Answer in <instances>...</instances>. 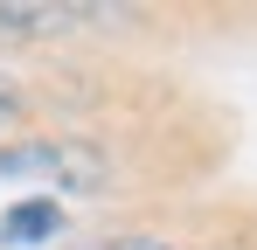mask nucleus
<instances>
[{
  "label": "nucleus",
  "instance_id": "obj_2",
  "mask_svg": "<svg viewBox=\"0 0 257 250\" xmlns=\"http://www.w3.org/2000/svg\"><path fill=\"white\" fill-rule=\"evenodd\" d=\"M63 236V208L56 202H14V208H0V250H35V243H56Z\"/></svg>",
  "mask_w": 257,
  "mask_h": 250
},
{
  "label": "nucleus",
  "instance_id": "obj_3",
  "mask_svg": "<svg viewBox=\"0 0 257 250\" xmlns=\"http://www.w3.org/2000/svg\"><path fill=\"white\" fill-rule=\"evenodd\" d=\"M14 118H28V90H21V83L0 70V132H7Z\"/></svg>",
  "mask_w": 257,
  "mask_h": 250
},
{
  "label": "nucleus",
  "instance_id": "obj_4",
  "mask_svg": "<svg viewBox=\"0 0 257 250\" xmlns=\"http://www.w3.org/2000/svg\"><path fill=\"white\" fill-rule=\"evenodd\" d=\"M90 250H174L167 236H104V243H90Z\"/></svg>",
  "mask_w": 257,
  "mask_h": 250
},
{
  "label": "nucleus",
  "instance_id": "obj_1",
  "mask_svg": "<svg viewBox=\"0 0 257 250\" xmlns=\"http://www.w3.org/2000/svg\"><path fill=\"white\" fill-rule=\"evenodd\" d=\"M77 21H90V7H63V0H0V42L70 35Z\"/></svg>",
  "mask_w": 257,
  "mask_h": 250
}]
</instances>
